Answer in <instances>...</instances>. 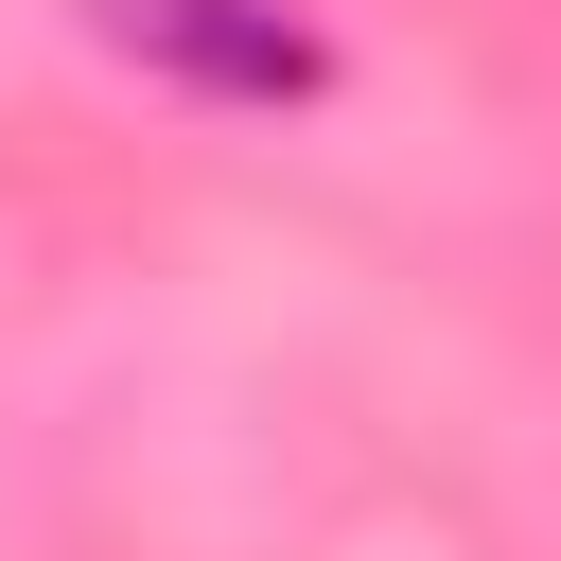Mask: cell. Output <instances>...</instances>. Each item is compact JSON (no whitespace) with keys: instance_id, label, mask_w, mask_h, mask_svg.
Masks as SVG:
<instances>
[{"instance_id":"obj_1","label":"cell","mask_w":561,"mask_h":561,"mask_svg":"<svg viewBox=\"0 0 561 561\" xmlns=\"http://www.w3.org/2000/svg\"><path fill=\"white\" fill-rule=\"evenodd\" d=\"M105 35H123V53H175V70H210V88H316V35H298L280 0H105Z\"/></svg>"}]
</instances>
